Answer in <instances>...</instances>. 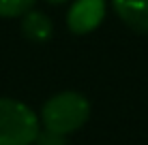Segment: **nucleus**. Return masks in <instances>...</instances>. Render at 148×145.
I'll list each match as a JSON object with an SVG mask.
<instances>
[{
  "label": "nucleus",
  "mask_w": 148,
  "mask_h": 145,
  "mask_svg": "<svg viewBox=\"0 0 148 145\" xmlns=\"http://www.w3.org/2000/svg\"><path fill=\"white\" fill-rule=\"evenodd\" d=\"M105 17V0H75L67 11V28L73 34H88Z\"/></svg>",
  "instance_id": "3"
},
{
  "label": "nucleus",
  "mask_w": 148,
  "mask_h": 145,
  "mask_svg": "<svg viewBox=\"0 0 148 145\" xmlns=\"http://www.w3.org/2000/svg\"><path fill=\"white\" fill-rule=\"evenodd\" d=\"M34 0H0V17H22L32 11Z\"/></svg>",
  "instance_id": "6"
},
{
  "label": "nucleus",
  "mask_w": 148,
  "mask_h": 145,
  "mask_svg": "<svg viewBox=\"0 0 148 145\" xmlns=\"http://www.w3.org/2000/svg\"><path fill=\"white\" fill-rule=\"evenodd\" d=\"M39 132V117L28 105L0 98V145H32Z\"/></svg>",
  "instance_id": "2"
},
{
  "label": "nucleus",
  "mask_w": 148,
  "mask_h": 145,
  "mask_svg": "<svg viewBox=\"0 0 148 145\" xmlns=\"http://www.w3.org/2000/svg\"><path fill=\"white\" fill-rule=\"evenodd\" d=\"M90 117V103L84 94L75 90H64V92L54 94L47 98L41 107V122L45 130L54 134H69L75 132L88 122Z\"/></svg>",
  "instance_id": "1"
},
{
  "label": "nucleus",
  "mask_w": 148,
  "mask_h": 145,
  "mask_svg": "<svg viewBox=\"0 0 148 145\" xmlns=\"http://www.w3.org/2000/svg\"><path fill=\"white\" fill-rule=\"evenodd\" d=\"M32 145H64V139H62V134H54V132L45 130V132H39L37 141Z\"/></svg>",
  "instance_id": "7"
},
{
  "label": "nucleus",
  "mask_w": 148,
  "mask_h": 145,
  "mask_svg": "<svg viewBox=\"0 0 148 145\" xmlns=\"http://www.w3.org/2000/svg\"><path fill=\"white\" fill-rule=\"evenodd\" d=\"M112 7L127 28L148 34V0H112Z\"/></svg>",
  "instance_id": "4"
},
{
  "label": "nucleus",
  "mask_w": 148,
  "mask_h": 145,
  "mask_svg": "<svg viewBox=\"0 0 148 145\" xmlns=\"http://www.w3.org/2000/svg\"><path fill=\"white\" fill-rule=\"evenodd\" d=\"M22 32L28 41L45 43L52 38V32H54L52 19L39 11H28L26 15H22Z\"/></svg>",
  "instance_id": "5"
},
{
  "label": "nucleus",
  "mask_w": 148,
  "mask_h": 145,
  "mask_svg": "<svg viewBox=\"0 0 148 145\" xmlns=\"http://www.w3.org/2000/svg\"><path fill=\"white\" fill-rule=\"evenodd\" d=\"M45 2H49V4H64L67 0H45Z\"/></svg>",
  "instance_id": "8"
}]
</instances>
